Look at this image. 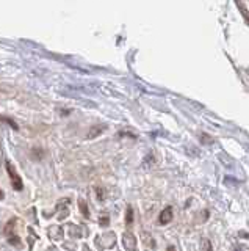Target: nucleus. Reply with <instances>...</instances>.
<instances>
[{"label": "nucleus", "instance_id": "nucleus-1", "mask_svg": "<svg viewBox=\"0 0 249 251\" xmlns=\"http://www.w3.org/2000/svg\"><path fill=\"white\" fill-rule=\"evenodd\" d=\"M6 171H8V175H10V179H11V185H13V188L16 192H21L22 190V179L19 177V175L16 173V168L13 167V163H10V162H6Z\"/></svg>", "mask_w": 249, "mask_h": 251}, {"label": "nucleus", "instance_id": "nucleus-2", "mask_svg": "<svg viewBox=\"0 0 249 251\" xmlns=\"http://www.w3.org/2000/svg\"><path fill=\"white\" fill-rule=\"evenodd\" d=\"M2 198H3V193H2V192H0V200H2Z\"/></svg>", "mask_w": 249, "mask_h": 251}]
</instances>
